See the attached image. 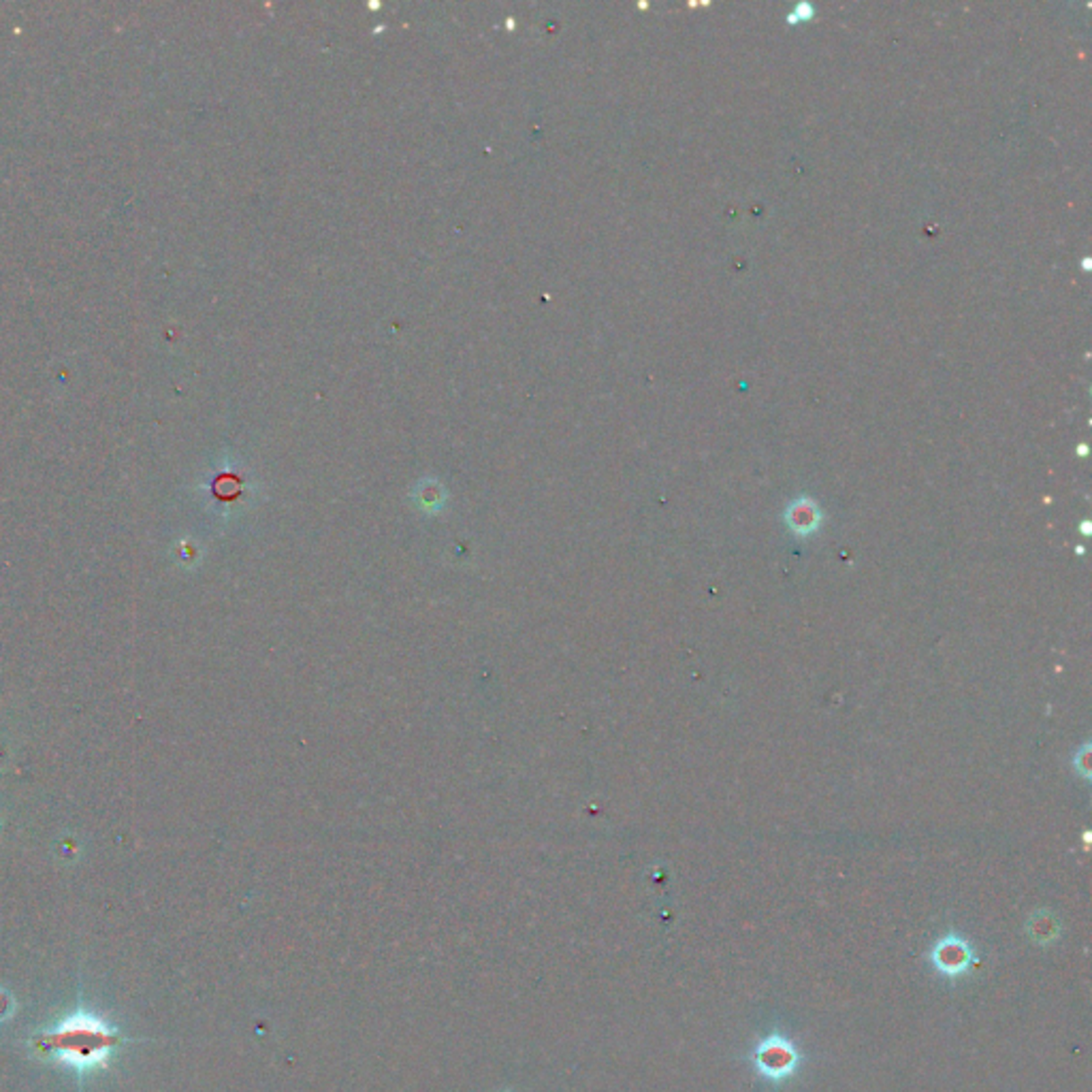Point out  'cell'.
<instances>
[{"label": "cell", "instance_id": "obj_3", "mask_svg": "<svg viewBox=\"0 0 1092 1092\" xmlns=\"http://www.w3.org/2000/svg\"><path fill=\"white\" fill-rule=\"evenodd\" d=\"M822 510H819V506L813 500H808V497H800V500L791 502L785 510V525L794 531L796 536L815 534V531L822 528Z\"/></svg>", "mask_w": 1092, "mask_h": 1092}, {"label": "cell", "instance_id": "obj_4", "mask_svg": "<svg viewBox=\"0 0 1092 1092\" xmlns=\"http://www.w3.org/2000/svg\"><path fill=\"white\" fill-rule=\"evenodd\" d=\"M1088 751H1090V747H1088V745H1084L1082 749H1079L1078 756H1075V766L1079 768V773L1084 775V779H1088V777H1090V770H1088Z\"/></svg>", "mask_w": 1092, "mask_h": 1092}, {"label": "cell", "instance_id": "obj_1", "mask_svg": "<svg viewBox=\"0 0 1092 1092\" xmlns=\"http://www.w3.org/2000/svg\"><path fill=\"white\" fill-rule=\"evenodd\" d=\"M753 1058H756L758 1071L766 1079H770V1082H779V1079L790 1078L798 1067V1054L794 1045L787 1039H781V1037H768V1039H764L762 1044L758 1045Z\"/></svg>", "mask_w": 1092, "mask_h": 1092}, {"label": "cell", "instance_id": "obj_2", "mask_svg": "<svg viewBox=\"0 0 1092 1092\" xmlns=\"http://www.w3.org/2000/svg\"><path fill=\"white\" fill-rule=\"evenodd\" d=\"M933 962L935 967L939 969L944 975H958L962 973L964 969L969 967V962H971V950H969V945L964 944L962 939H958V936H947V939L939 941V944L935 945L933 952Z\"/></svg>", "mask_w": 1092, "mask_h": 1092}]
</instances>
